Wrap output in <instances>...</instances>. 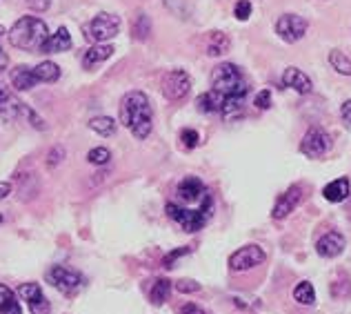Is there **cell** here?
<instances>
[{
  "mask_svg": "<svg viewBox=\"0 0 351 314\" xmlns=\"http://www.w3.org/2000/svg\"><path fill=\"white\" fill-rule=\"evenodd\" d=\"M331 69H334L336 74H340V76H351V60L347 54H343L340 49H331L329 56H327Z\"/></svg>",
  "mask_w": 351,
  "mask_h": 314,
  "instance_id": "obj_25",
  "label": "cell"
},
{
  "mask_svg": "<svg viewBox=\"0 0 351 314\" xmlns=\"http://www.w3.org/2000/svg\"><path fill=\"white\" fill-rule=\"evenodd\" d=\"M9 98H12V94H9V91H7V89H5L3 85H0V107H3V105L7 103Z\"/></svg>",
  "mask_w": 351,
  "mask_h": 314,
  "instance_id": "obj_42",
  "label": "cell"
},
{
  "mask_svg": "<svg viewBox=\"0 0 351 314\" xmlns=\"http://www.w3.org/2000/svg\"><path fill=\"white\" fill-rule=\"evenodd\" d=\"M347 216H349V221H351V201H349V210H347Z\"/></svg>",
  "mask_w": 351,
  "mask_h": 314,
  "instance_id": "obj_43",
  "label": "cell"
},
{
  "mask_svg": "<svg viewBox=\"0 0 351 314\" xmlns=\"http://www.w3.org/2000/svg\"><path fill=\"white\" fill-rule=\"evenodd\" d=\"M9 78H12V85L18 91H29L38 85V80L34 76V67H29V65H18L9 74Z\"/></svg>",
  "mask_w": 351,
  "mask_h": 314,
  "instance_id": "obj_18",
  "label": "cell"
},
{
  "mask_svg": "<svg viewBox=\"0 0 351 314\" xmlns=\"http://www.w3.org/2000/svg\"><path fill=\"white\" fill-rule=\"evenodd\" d=\"M302 192L304 188L302 186H291L285 194H280L278 201H276V205L271 210V218L274 221H282V218H287L291 212L300 205V201H302Z\"/></svg>",
  "mask_w": 351,
  "mask_h": 314,
  "instance_id": "obj_12",
  "label": "cell"
},
{
  "mask_svg": "<svg viewBox=\"0 0 351 314\" xmlns=\"http://www.w3.org/2000/svg\"><path fill=\"white\" fill-rule=\"evenodd\" d=\"M331 147H334V141H331V136L325 129L309 127L307 134L300 141V154L307 156V159H322V156H327L331 152Z\"/></svg>",
  "mask_w": 351,
  "mask_h": 314,
  "instance_id": "obj_7",
  "label": "cell"
},
{
  "mask_svg": "<svg viewBox=\"0 0 351 314\" xmlns=\"http://www.w3.org/2000/svg\"><path fill=\"white\" fill-rule=\"evenodd\" d=\"M27 5H29L34 12H47L51 0H27Z\"/></svg>",
  "mask_w": 351,
  "mask_h": 314,
  "instance_id": "obj_38",
  "label": "cell"
},
{
  "mask_svg": "<svg viewBox=\"0 0 351 314\" xmlns=\"http://www.w3.org/2000/svg\"><path fill=\"white\" fill-rule=\"evenodd\" d=\"M87 161L91 165H107L109 161H112V152L107 150V147H94V150H89L87 152Z\"/></svg>",
  "mask_w": 351,
  "mask_h": 314,
  "instance_id": "obj_29",
  "label": "cell"
},
{
  "mask_svg": "<svg viewBox=\"0 0 351 314\" xmlns=\"http://www.w3.org/2000/svg\"><path fill=\"white\" fill-rule=\"evenodd\" d=\"M232 49V38L223 32H211L207 41V54L209 56H223Z\"/></svg>",
  "mask_w": 351,
  "mask_h": 314,
  "instance_id": "obj_21",
  "label": "cell"
},
{
  "mask_svg": "<svg viewBox=\"0 0 351 314\" xmlns=\"http://www.w3.org/2000/svg\"><path fill=\"white\" fill-rule=\"evenodd\" d=\"M89 127L94 129L96 134L105 136V138H109V136H114V134H116V121H114L112 116H96V118H91V121H89Z\"/></svg>",
  "mask_w": 351,
  "mask_h": 314,
  "instance_id": "obj_28",
  "label": "cell"
},
{
  "mask_svg": "<svg viewBox=\"0 0 351 314\" xmlns=\"http://www.w3.org/2000/svg\"><path fill=\"white\" fill-rule=\"evenodd\" d=\"M0 225H3V214H0Z\"/></svg>",
  "mask_w": 351,
  "mask_h": 314,
  "instance_id": "obj_45",
  "label": "cell"
},
{
  "mask_svg": "<svg viewBox=\"0 0 351 314\" xmlns=\"http://www.w3.org/2000/svg\"><path fill=\"white\" fill-rule=\"evenodd\" d=\"M60 67L51 60H43L34 67V76L38 82H56L60 78Z\"/></svg>",
  "mask_w": 351,
  "mask_h": 314,
  "instance_id": "obj_23",
  "label": "cell"
},
{
  "mask_svg": "<svg viewBox=\"0 0 351 314\" xmlns=\"http://www.w3.org/2000/svg\"><path fill=\"white\" fill-rule=\"evenodd\" d=\"M254 105H256V109H269L271 105H274V98H271V91L269 89H261L256 94V98H254Z\"/></svg>",
  "mask_w": 351,
  "mask_h": 314,
  "instance_id": "obj_34",
  "label": "cell"
},
{
  "mask_svg": "<svg viewBox=\"0 0 351 314\" xmlns=\"http://www.w3.org/2000/svg\"><path fill=\"white\" fill-rule=\"evenodd\" d=\"M49 30L47 23L38 16H23L12 25V30L7 32L9 45L23 52H40L45 41H47Z\"/></svg>",
  "mask_w": 351,
  "mask_h": 314,
  "instance_id": "obj_2",
  "label": "cell"
},
{
  "mask_svg": "<svg viewBox=\"0 0 351 314\" xmlns=\"http://www.w3.org/2000/svg\"><path fill=\"white\" fill-rule=\"evenodd\" d=\"M282 85L293 89L295 94H300V96H307V94H311V91H313L311 78L302 69H298V67H287V69L282 71Z\"/></svg>",
  "mask_w": 351,
  "mask_h": 314,
  "instance_id": "obj_15",
  "label": "cell"
},
{
  "mask_svg": "<svg viewBox=\"0 0 351 314\" xmlns=\"http://www.w3.org/2000/svg\"><path fill=\"white\" fill-rule=\"evenodd\" d=\"M0 314H23L18 297L12 288H7L5 283H0Z\"/></svg>",
  "mask_w": 351,
  "mask_h": 314,
  "instance_id": "obj_22",
  "label": "cell"
},
{
  "mask_svg": "<svg viewBox=\"0 0 351 314\" xmlns=\"http://www.w3.org/2000/svg\"><path fill=\"white\" fill-rule=\"evenodd\" d=\"M71 47H73V41H71L69 30L67 27H58L56 32L47 36L40 54H62V52H69Z\"/></svg>",
  "mask_w": 351,
  "mask_h": 314,
  "instance_id": "obj_17",
  "label": "cell"
},
{
  "mask_svg": "<svg viewBox=\"0 0 351 314\" xmlns=\"http://www.w3.org/2000/svg\"><path fill=\"white\" fill-rule=\"evenodd\" d=\"M173 288L178 290L180 294H193V292H200V283L191 281V279H180V281H176Z\"/></svg>",
  "mask_w": 351,
  "mask_h": 314,
  "instance_id": "obj_35",
  "label": "cell"
},
{
  "mask_svg": "<svg viewBox=\"0 0 351 314\" xmlns=\"http://www.w3.org/2000/svg\"><path fill=\"white\" fill-rule=\"evenodd\" d=\"M120 18L116 14H107V12H100L91 18L89 23L82 25V36L85 41L91 45H100V43H109L112 38L120 34Z\"/></svg>",
  "mask_w": 351,
  "mask_h": 314,
  "instance_id": "obj_5",
  "label": "cell"
},
{
  "mask_svg": "<svg viewBox=\"0 0 351 314\" xmlns=\"http://www.w3.org/2000/svg\"><path fill=\"white\" fill-rule=\"evenodd\" d=\"M112 54H114V47H112V45H109V43L91 45V47H89L85 54H82V60H80L82 69H87V71L96 69L98 65H103L105 60L112 58Z\"/></svg>",
  "mask_w": 351,
  "mask_h": 314,
  "instance_id": "obj_16",
  "label": "cell"
},
{
  "mask_svg": "<svg viewBox=\"0 0 351 314\" xmlns=\"http://www.w3.org/2000/svg\"><path fill=\"white\" fill-rule=\"evenodd\" d=\"M3 34H5V30H3V25H0V38H3Z\"/></svg>",
  "mask_w": 351,
  "mask_h": 314,
  "instance_id": "obj_44",
  "label": "cell"
},
{
  "mask_svg": "<svg viewBox=\"0 0 351 314\" xmlns=\"http://www.w3.org/2000/svg\"><path fill=\"white\" fill-rule=\"evenodd\" d=\"M9 194H12V183H7V181H0V201L7 199Z\"/></svg>",
  "mask_w": 351,
  "mask_h": 314,
  "instance_id": "obj_40",
  "label": "cell"
},
{
  "mask_svg": "<svg viewBox=\"0 0 351 314\" xmlns=\"http://www.w3.org/2000/svg\"><path fill=\"white\" fill-rule=\"evenodd\" d=\"M307 30H309V21L298 14H282L278 21H276V34L287 45L298 43L302 36L307 34Z\"/></svg>",
  "mask_w": 351,
  "mask_h": 314,
  "instance_id": "obj_8",
  "label": "cell"
},
{
  "mask_svg": "<svg viewBox=\"0 0 351 314\" xmlns=\"http://www.w3.org/2000/svg\"><path fill=\"white\" fill-rule=\"evenodd\" d=\"M211 214H214V199H211V194H207V197L200 201L198 210L178 205V203H167V216L189 234L200 232V229L209 223Z\"/></svg>",
  "mask_w": 351,
  "mask_h": 314,
  "instance_id": "obj_4",
  "label": "cell"
},
{
  "mask_svg": "<svg viewBox=\"0 0 351 314\" xmlns=\"http://www.w3.org/2000/svg\"><path fill=\"white\" fill-rule=\"evenodd\" d=\"M211 89L223 98H247L249 82L243 69L234 63H220L211 71Z\"/></svg>",
  "mask_w": 351,
  "mask_h": 314,
  "instance_id": "obj_3",
  "label": "cell"
},
{
  "mask_svg": "<svg viewBox=\"0 0 351 314\" xmlns=\"http://www.w3.org/2000/svg\"><path fill=\"white\" fill-rule=\"evenodd\" d=\"M234 16L238 21H247V18L252 16V3H249V0H238L234 5Z\"/></svg>",
  "mask_w": 351,
  "mask_h": 314,
  "instance_id": "obj_36",
  "label": "cell"
},
{
  "mask_svg": "<svg viewBox=\"0 0 351 314\" xmlns=\"http://www.w3.org/2000/svg\"><path fill=\"white\" fill-rule=\"evenodd\" d=\"M9 67V56H7V52L0 47V71H5Z\"/></svg>",
  "mask_w": 351,
  "mask_h": 314,
  "instance_id": "obj_41",
  "label": "cell"
},
{
  "mask_svg": "<svg viewBox=\"0 0 351 314\" xmlns=\"http://www.w3.org/2000/svg\"><path fill=\"white\" fill-rule=\"evenodd\" d=\"M340 118H343V121L351 127V98L340 105Z\"/></svg>",
  "mask_w": 351,
  "mask_h": 314,
  "instance_id": "obj_39",
  "label": "cell"
},
{
  "mask_svg": "<svg viewBox=\"0 0 351 314\" xmlns=\"http://www.w3.org/2000/svg\"><path fill=\"white\" fill-rule=\"evenodd\" d=\"M118 116H120V123L134 134V138H138V141L149 138L154 129V107L145 91L141 89L127 91V94L120 98Z\"/></svg>",
  "mask_w": 351,
  "mask_h": 314,
  "instance_id": "obj_1",
  "label": "cell"
},
{
  "mask_svg": "<svg viewBox=\"0 0 351 314\" xmlns=\"http://www.w3.org/2000/svg\"><path fill=\"white\" fill-rule=\"evenodd\" d=\"M176 194H178L180 203H200L209 192L198 177H184L176 188Z\"/></svg>",
  "mask_w": 351,
  "mask_h": 314,
  "instance_id": "obj_14",
  "label": "cell"
},
{
  "mask_svg": "<svg viewBox=\"0 0 351 314\" xmlns=\"http://www.w3.org/2000/svg\"><path fill=\"white\" fill-rule=\"evenodd\" d=\"M132 34L136 41H147L152 36V18L147 14H136L134 25H132Z\"/></svg>",
  "mask_w": 351,
  "mask_h": 314,
  "instance_id": "obj_26",
  "label": "cell"
},
{
  "mask_svg": "<svg viewBox=\"0 0 351 314\" xmlns=\"http://www.w3.org/2000/svg\"><path fill=\"white\" fill-rule=\"evenodd\" d=\"M180 143H182L184 150H193V147H198V143H200V134L196 132V129L184 127L180 132Z\"/></svg>",
  "mask_w": 351,
  "mask_h": 314,
  "instance_id": "obj_32",
  "label": "cell"
},
{
  "mask_svg": "<svg viewBox=\"0 0 351 314\" xmlns=\"http://www.w3.org/2000/svg\"><path fill=\"white\" fill-rule=\"evenodd\" d=\"M267 261V254L261 245H245L236 250L232 256H229V270L232 272H249L254 267L263 265Z\"/></svg>",
  "mask_w": 351,
  "mask_h": 314,
  "instance_id": "obj_9",
  "label": "cell"
},
{
  "mask_svg": "<svg viewBox=\"0 0 351 314\" xmlns=\"http://www.w3.org/2000/svg\"><path fill=\"white\" fill-rule=\"evenodd\" d=\"M64 156H67L64 145H53L49 150V154H47V170H56L58 165L64 161Z\"/></svg>",
  "mask_w": 351,
  "mask_h": 314,
  "instance_id": "obj_31",
  "label": "cell"
},
{
  "mask_svg": "<svg viewBox=\"0 0 351 314\" xmlns=\"http://www.w3.org/2000/svg\"><path fill=\"white\" fill-rule=\"evenodd\" d=\"M178 314H209V312L202 308V306H198V303L187 301V303H182V306H180Z\"/></svg>",
  "mask_w": 351,
  "mask_h": 314,
  "instance_id": "obj_37",
  "label": "cell"
},
{
  "mask_svg": "<svg viewBox=\"0 0 351 314\" xmlns=\"http://www.w3.org/2000/svg\"><path fill=\"white\" fill-rule=\"evenodd\" d=\"M18 297L27 301L32 314H51V303L45 297V292L38 283H23L18 288Z\"/></svg>",
  "mask_w": 351,
  "mask_h": 314,
  "instance_id": "obj_11",
  "label": "cell"
},
{
  "mask_svg": "<svg viewBox=\"0 0 351 314\" xmlns=\"http://www.w3.org/2000/svg\"><path fill=\"white\" fill-rule=\"evenodd\" d=\"M169 294H171V281L169 279H156L152 285V292H149V301L154 306H162V303L169 301Z\"/></svg>",
  "mask_w": 351,
  "mask_h": 314,
  "instance_id": "obj_24",
  "label": "cell"
},
{
  "mask_svg": "<svg viewBox=\"0 0 351 314\" xmlns=\"http://www.w3.org/2000/svg\"><path fill=\"white\" fill-rule=\"evenodd\" d=\"M345 247H347V238L340 232H336V229L325 232L316 241V252L322 258H336V256H340L345 252Z\"/></svg>",
  "mask_w": 351,
  "mask_h": 314,
  "instance_id": "obj_13",
  "label": "cell"
},
{
  "mask_svg": "<svg viewBox=\"0 0 351 314\" xmlns=\"http://www.w3.org/2000/svg\"><path fill=\"white\" fill-rule=\"evenodd\" d=\"M322 197H325L329 203H343L351 197V183L347 177H340L336 181H331L322 190Z\"/></svg>",
  "mask_w": 351,
  "mask_h": 314,
  "instance_id": "obj_19",
  "label": "cell"
},
{
  "mask_svg": "<svg viewBox=\"0 0 351 314\" xmlns=\"http://www.w3.org/2000/svg\"><path fill=\"white\" fill-rule=\"evenodd\" d=\"M47 283H51L64 297H76V294L85 288V276L78 270H71L67 265H51L47 274H45Z\"/></svg>",
  "mask_w": 351,
  "mask_h": 314,
  "instance_id": "obj_6",
  "label": "cell"
},
{
  "mask_svg": "<svg viewBox=\"0 0 351 314\" xmlns=\"http://www.w3.org/2000/svg\"><path fill=\"white\" fill-rule=\"evenodd\" d=\"M160 89H162V94L167 100H182L184 96L189 94V89H191V78H189V74L184 71V69H169L167 74L162 76V82H160Z\"/></svg>",
  "mask_w": 351,
  "mask_h": 314,
  "instance_id": "obj_10",
  "label": "cell"
},
{
  "mask_svg": "<svg viewBox=\"0 0 351 314\" xmlns=\"http://www.w3.org/2000/svg\"><path fill=\"white\" fill-rule=\"evenodd\" d=\"M165 5L171 14H176L178 18H189L191 16V5L189 0H165Z\"/></svg>",
  "mask_w": 351,
  "mask_h": 314,
  "instance_id": "obj_30",
  "label": "cell"
},
{
  "mask_svg": "<svg viewBox=\"0 0 351 314\" xmlns=\"http://www.w3.org/2000/svg\"><path fill=\"white\" fill-rule=\"evenodd\" d=\"M293 299L300 303V306H313L316 303V290L309 281H300L293 288Z\"/></svg>",
  "mask_w": 351,
  "mask_h": 314,
  "instance_id": "obj_27",
  "label": "cell"
},
{
  "mask_svg": "<svg viewBox=\"0 0 351 314\" xmlns=\"http://www.w3.org/2000/svg\"><path fill=\"white\" fill-rule=\"evenodd\" d=\"M191 252V247H178V250H173V252H169L167 256L162 258V267H167V270H171V267H176V261H178V258H182V256H187Z\"/></svg>",
  "mask_w": 351,
  "mask_h": 314,
  "instance_id": "obj_33",
  "label": "cell"
},
{
  "mask_svg": "<svg viewBox=\"0 0 351 314\" xmlns=\"http://www.w3.org/2000/svg\"><path fill=\"white\" fill-rule=\"evenodd\" d=\"M196 105L202 114H220V109H223V105H225V98L220 96L218 91L209 89V91H205V94L198 96Z\"/></svg>",
  "mask_w": 351,
  "mask_h": 314,
  "instance_id": "obj_20",
  "label": "cell"
}]
</instances>
